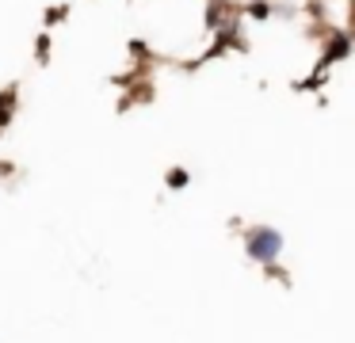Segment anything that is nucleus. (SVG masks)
Wrapping results in <instances>:
<instances>
[{
	"mask_svg": "<svg viewBox=\"0 0 355 343\" xmlns=\"http://www.w3.org/2000/svg\"><path fill=\"white\" fill-rule=\"evenodd\" d=\"M241 244H245V252H248V259L252 263H275L279 259V252H283V233H279L275 225H245V233H241Z\"/></svg>",
	"mask_w": 355,
	"mask_h": 343,
	"instance_id": "nucleus-1",
	"label": "nucleus"
},
{
	"mask_svg": "<svg viewBox=\"0 0 355 343\" xmlns=\"http://www.w3.org/2000/svg\"><path fill=\"white\" fill-rule=\"evenodd\" d=\"M237 12H241V8L233 4V0H210V4H207V27L210 30L237 27Z\"/></svg>",
	"mask_w": 355,
	"mask_h": 343,
	"instance_id": "nucleus-2",
	"label": "nucleus"
},
{
	"mask_svg": "<svg viewBox=\"0 0 355 343\" xmlns=\"http://www.w3.org/2000/svg\"><path fill=\"white\" fill-rule=\"evenodd\" d=\"M324 35H329V46H324L321 69L332 65V61H344L347 53H352V38H347V30H324Z\"/></svg>",
	"mask_w": 355,
	"mask_h": 343,
	"instance_id": "nucleus-3",
	"label": "nucleus"
},
{
	"mask_svg": "<svg viewBox=\"0 0 355 343\" xmlns=\"http://www.w3.org/2000/svg\"><path fill=\"white\" fill-rule=\"evenodd\" d=\"M12 114H16V84L0 91V130L12 122Z\"/></svg>",
	"mask_w": 355,
	"mask_h": 343,
	"instance_id": "nucleus-4",
	"label": "nucleus"
},
{
	"mask_svg": "<svg viewBox=\"0 0 355 343\" xmlns=\"http://www.w3.org/2000/svg\"><path fill=\"white\" fill-rule=\"evenodd\" d=\"M245 12L252 15L256 23H268V19H271V12H275V4H271V0H248Z\"/></svg>",
	"mask_w": 355,
	"mask_h": 343,
	"instance_id": "nucleus-5",
	"label": "nucleus"
},
{
	"mask_svg": "<svg viewBox=\"0 0 355 343\" xmlns=\"http://www.w3.org/2000/svg\"><path fill=\"white\" fill-rule=\"evenodd\" d=\"M191 183V175H187V168H168V187H187Z\"/></svg>",
	"mask_w": 355,
	"mask_h": 343,
	"instance_id": "nucleus-6",
	"label": "nucleus"
},
{
	"mask_svg": "<svg viewBox=\"0 0 355 343\" xmlns=\"http://www.w3.org/2000/svg\"><path fill=\"white\" fill-rule=\"evenodd\" d=\"M35 50H39V53H35V61H39V65H46V61H50V38L39 35V46H35Z\"/></svg>",
	"mask_w": 355,
	"mask_h": 343,
	"instance_id": "nucleus-7",
	"label": "nucleus"
},
{
	"mask_svg": "<svg viewBox=\"0 0 355 343\" xmlns=\"http://www.w3.org/2000/svg\"><path fill=\"white\" fill-rule=\"evenodd\" d=\"M317 4H329V0H317Z\"/></svg>",
	"mask_w": 355,
	"mask_h": 343,
	"instance_id": "nucleus-8",
	"label": "nucleus"
}]
</instances>
